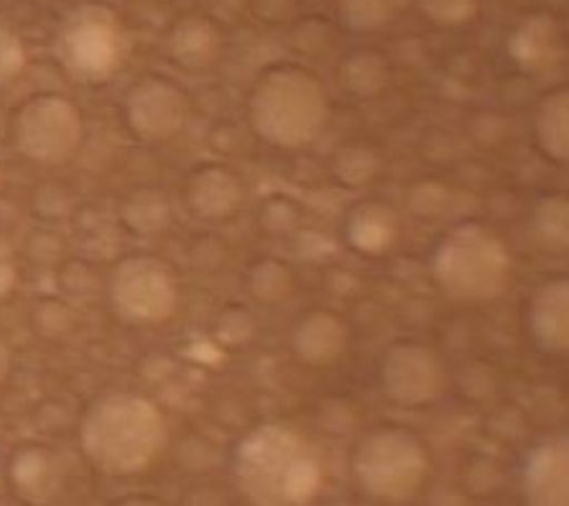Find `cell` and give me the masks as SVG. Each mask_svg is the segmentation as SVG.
<instances>
[{
	"mask_svg": "<svg viewBox=\"0 0 569 506\" xmlns=\"http://www.w3.org/2000/svg\"><path fill=\"white\" fill-rule=\"evenodd\" d=\"M232 478L248 506H312L325 468L305 435L266 423L240 437L232 453Z\"/></svg>",
	"mask_w": 569,
	"mask_h": 506,
	"instance_id": "cell-1",
	"label": "cell"
},
{
	"mask_svg": "<svg viewBox=\"0 0 569 506\" xmlns=\"http://www.w3.org/2000/svg\"><path fill=\"white\" fill-rule=\"evenodd\" d=\"M167 419L151 399L113 391L94 399L80 423V448L102 476L143 474L167 448Z\"/></svg>",
	"mask_w": 569,
	"mask_h": 506,
	"instance_id": "cell-2",
	"label": "cell"
},
{
	"mask_svg": "<svg viewBox=\"0 0 569 506\" xmlns=\"http://www.w3.org/2000/svg\"><path fill=\"white\" fill-rule=\"evenodd\" d=\"M248 116L258 139L276 149H301L325 131L330 98L312 72L281 65L258 77L248 98Z\"/></svg>",
	"mask_w": 569,
	"mask_h": 506,
	"instance_id": "cell-3",
	"label": "cell"
},
{
	"mask_svg": "<svg viewBox=\"0 0 569 506\" xmlns=\"http://www.w3.org/2000/svg\"><path fill=\"white\" fill-rule=\"evenodd\" d=\"M437 289L457 305H488L503 297L511 281V254L503 238L468 220L447 230L432 254Z\"/></svg>",
	"mask_w": 569,
	"mask_h": 506,
	"instance_id": "cell-4",
	"label": "cell"
},
{
	"mask_svg": "<svg viewBox=\"0 0 569 506\" xmlns=\"http://www.w3.org/2000/svg\"><path fill=\"white\" fill-rule=\"evenodd\" d=\"M352 476L370 499L411 502L429 476V453L413 433L378 427L352 453Z\"/></svg>",
	"mask_w": 569,
	"mask_h": 506,
	"instance_id": "cell-5",
	"label": "cell"
},
{
	"mask_svg": "<svg viewBox=\"0 0 569 506\" xmlns=\"http://www.w3.org/2000/svg\"><path fill=\"white\" fill-rule=\"evenodd\" d=\"M54 57L77 82L108 80L126 59L123 23L100 3L77 6L59 23Z\"/></svg>",
	"mask_w": 569,
	"mask_h": 506,
	"instance_id": "cell-6",
	"label": "cell"
},
{
	"mask_svg": "<svg viewBox=\"0 0 569 506\" xmlns=\"http://www.w3.org/2000/svg\"><path fill=\"white\" fill-rule=\"evenodd\" d=\"M108 297L126 323L159 325L177 312L179 281L167 261L138 254L113 266Z\"/></svg>",
	"mask_w": 569,
	"mask_h": 506,
	"instance_id": "cell-7",
	"label": "cell"
},
{
	"mask_svg": "<svg viewBox=\"0 0 569 506\" xmlns=\"http://www.w3.org/2000/svg\"><path fill=\"white\" fill-rule=\"evenodd\" d=\"M82 116L72 100L54 92L33 96L16 110V151L37 165H62L82 143Z\"/></svg>",
	"mask_w": 569,
	"mask_h": 506,
	"instance_id": "cell-8",
	"label": "cell"
},
{
	"mask_svg": "<svg viewBox=\"0 0 569 506\" xmlns=\"http://www.w3.org/2000/svg\"><path fill=\"white\" fill-rule=\"evenodd\" d=\"M378 381L388 401L417 409L439 399V394L445 391L447 371L442 358L425 343L401 340L383 354Z\"/></svg>",
	"mask_w": 569,
	"mask_h": 506,
	"instance_id": "cell-9",
	"label": "cell"
},
{
	"mask_svg": "<svg viewBox=\"0 0 569 506\" xmlns=\"http://www.w3.org/2000/svg\"><path fill=\"white\" fill-rule=\"evenodd\" d=\"M187 92L167 77H141L123 100V116L131 131L143 141H169L189 121Z\"/></svg>",
	"mask_w": 569,
	"mask_h": 506,
	"instance_id": "cell-10",
	"label": "cell"
},
{
	"mask_svg": "<svg viewBox=\"0 0 569 506\" xmlns=\"http://www.w3.org/2000/svg\"><path fill=\"white\" fill-rule=\"evenodd\" d=\"M523 506H569V435L533 445L521 470Z\"/></svg>",
	"mask_w": 569,
	"mask_h": 506,
	"instance_id": "cell-11",
	"label": "cell"
},
{
	"mask_svg": "<svg viewBox=\"0 0 569 506\" xmlns=\"http://www.w3.org/2000/svg\"><path fill=\"white\" fill-rule=\"evenodd\" d=\"M526 320L541 354L569 356V277L549 279L533 289Z\"/></svg>",
	"mask_w": 569,
	"mask_h": 506,
	"instance_id": "cell-12",
	"label": "cell"
},
{
	"mask_svg": "<svg viewBox=\"0 0 569 506\" xmlns=\"http://www.w3.org/2000/svg\"><path fill=\"white\" fill-rule=\"evenodd\" d=\"M350 348V328L340 315L330 310L307 312L291 328V350L297 361L325 368L338 364Z\"/></svg>",
	"mask_w": 569,
	"mask_h": 506,
	"instance_id": "cell-13",
	"label": "cell"
},
{
	"mask_svg": "<svg viewBox=\"0 0 569 506\" xmlns=\"http://www.w3.org/2000/svg\"><path fill=\"white\" fill-rule=\"evenodd\" d=\"M184 197L192 216L202 220H226L240 210L246 200V187L232 169L207 165L189 175Z\"/></svg>",
	"mask_w": 569,
	"mask_h": 506,
	"instance_id": "cell-14",
	"label": "cell"
},
{
	"mask_svg": "<svg viewBox=\"0 0 569 506\" xmlns=\"http://www.w3.org/2000/svg\"><path fill=\"white\" fill-rule=\"evenodd\" d=\"M401 222L391 205L363 200L352 205L345 218V241L363 256H383L399 241Z\"/></svg>",
	"mask_w": 569,
	"mask_h": 506,
	"instance_id": "cell-15",
	"label": "cell"
},
{
	"mask_svg": "<svg viewBox=\"0 0 569 506\" xmlns=\"http://www.w3.org/2000/svg\"><path fill=\"white\" fill-rule=\"evenodd\" d=\"M8 478L19 502L41 506L59 494L64 474L57 453L47 448H21L11 458Z\"/></svg>",
	"mask_w": 569,
	"mask_h": 506,
	"instance_id": "cell-16",
	"label": "cell"
},
{
	"mask_svg": "<svg viewBox=\"0 0 569 506\" xmlns=\"http://www.w3.org/2000/svg\"><path fill=\"white\" fill-rule=\"evenodd\" d=\"M167 51L174 65L184 67L189 72H204L218 62L222 51V33L210 19L187 16V19L171 26Z\"/></svg>",
	"mask_w": 569,
	"mask_h": 506,
	"instance_id": "cell-17",
	"label": "cell"
},
{
	"mask_svg": "<svg viewBox=\"0 0 569 506\" xmlns=\"http://www.w3.org/2000/svg\"><path fill=\"white\" fill-rule=\"evenodd\" d=\"M508 54L529 72L547 70L562 57V33L549 16H531L508 37Z\"/></svg>",
	"mask_w": 569,
	"mask_h": 506,
	"instance_id": "cell-18",
	"label": "cell"
},
{
	"mask_svg": "<svg viewBox=\"0 0 569 506\" xmlns=\"http://www.w3.org/2000/svg\"><path fill=\"white\" fill-rule=\"evenodd\" d=\"M533 139L547 159L569 165V88L539 102L533 113Z\"/></svg>",
	"mask_w": 569,
	"mask_h": 506,
	"instance_id": "cell-19",
	"label": "cell"
},
{
	"mask_svg": "<svg viewBox=\"0 0 569 506\" xmlns=\"http://www.w3.org/2000/svg\"><path fill=\"white\" fill-rule=\"evenodd\" d=\"M391 77V67H388L386 57L378 51H356L345 59L340 67V85L350 98L370 100L381 96Z\"/></svg>",
	"mask_w": 569,
	"mask_h": 506,
	"instance_id": "cell-20",
	"label": "cell"
},
{
	"mask_svg": "<svg viewBox=\"0 0 569 506\" xmlns=\"http://www.w3.org/2000/svg\"><path fill=\"white\" fill-rule=\"evenodd\" d=\"M531 238L545 251H569V197L549 195L533 208Z\"/></svg>",
	"mask_w": 569,
	"mask_h": 506,
	"instance_id": "cell-21",
	"label": "cell"
},
{
	"mask_svg": "<svg viewBox=\"0 0 569 506\" xmlns=\"http://www.w3.org/2000/svg\"><path fill=\"white\" fill-rule=\"evenodd\" d=\"M123 222L136 236H157L169 228L171 208L167 197L157 190H141L131 195L123 205Z\"/></svg>",
	"mask_w": 569,
	"mask_h": 506,
	"instance_id": "cell-22",
	"label": "cell"
},
{
	"mask_svg": "<svg viewBox=\"0 0 569 506\" xmlns=\"http://www.w3.org/2000/svg\"><path fill=\"white\" fill-rule=\"evenodd\" d=\"M297 279L283 261L263 259L251 266L248 271V291L261 305H281L295 295Z\"/></svg>",
	"mask_w": 569,
	"mask_h": 506,
	"instance_id": "cell-23",
	"label": "cell"
},
{
	"mask_svg": "<svg viewBox=\"0 0 569 506\" xmlns=\"http://www.w3.org/2000/svg\"><path fill=\"white\" fill-rule=\"evenodd\" d=\"M381 159L368 143H345L332 159V175L345 187H363L378 175Z\"/></svg>",
	"mask_w": 569,
	"mask_h": 506,
	"instance_id": "cell-24",
	"label": "cell"
},
{
	"mask_svg": "<svg viewBox=\"0 0 569 506\" xmlns=\"http://www.w3.org/2000/svg\"><path fill=\"white\" fill-rule=\"evenodd\" d=\"M338 19L348 31H378L393 19V0H338Z\"/></svg>",
	"mask_w": 569,
	"mask_h": 506,
	"instance_id": "cell-25",
	"label": "cell"
},
{
	"mask_svg": "<svg viewBox=\"0 0 569 506\" xmlns=\"http://www.w3.org/2000/svg\"><path fill=\"white\" fill-rule=\"evenodd\" d=\"M417 11L437 26H462L476 19L480 0H413Z\"/></svg>",
	"mask_w": 569,
	"mask_h": 506,
	"instance_id": "cell-26",
	"label": "cell"
},
{
	"mask_svg": "<svg viewBox=\"0 0 569 506\" xmlns=\"http://www.w3.org/2000/svg\"><path fill=\"white\" fill-rule=\"evenodd\" d=\"M26 67V47L11 26L0 21V88L13 82Z\"/></svg>",
	"mask_w": 569,
	"mask_h": 506,
	"instance_id": "cell-27",
	"label": "cell"
},
{
	"mask_svg": "<svg viewBox=\"0 0 569 506\" xmlns=\"http://www.w3.org/2000/svg\"><path fill=\"white\" fill-rule=\"evenodd\" d=\"M16 285H19V264H16L11 244L0 236V302L11 295Z\"/></svg>",
	"mask_w": 569,
	"mask_h": 506,
	"instance_id": "cell-28",
	"label": "cell"
},
{
	"mask_svg": "<svg viewBox=\"0 0 569 506\" xmlns=\"http://www.w3.org/2000/svg\"><path fill=\"white\" fill-rule=\"evenodd\" d=\"M8 374H11V348L0 338V384L8 379Z\"/></svg>",
	"mask_w": 569,
	"mask_h": 506,
	"instance_id": "cell-29",
	"label": "cell"
},
{
	"mask_svg": "<svg viewBox=\"0 0 569 506\" xmlns=\"http://www.w3.org/2000/svg\"><path fill=\"white\" fill-rule=\"evenodd\" d=\"M118 506H161V504L153 502V499H146V496H136V499H128V502L118 504Z\"/></svg>",
	"mask_w": 569,
	"mask_h": 506,
	"instance_id": "cell-30",
	"label": "cell"
}]
</instances>
